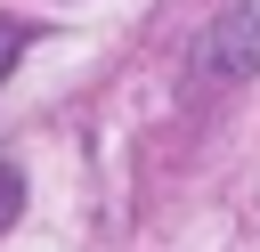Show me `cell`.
<instances>
[{
    "mask_svg": "<svg viewBox=\"0 0 260 252\" xmlns=\"http://www.w3.org/2000/svg\"><path fill=\"white\" fill-rule=\"evenodd\" d=\"M252 73H260V0H228L195 41V81L228 89V81H252Z\"/></svg>",
    "mask_w": 260,
    "mask_h": 252,
    "instance_id": "6da1fadb",
    "label": "cell"
},
{
    "mask_svg": "<svg viewBox=\"0 0 260 252\" xmlns=\"http://www.w3.org/2000/svg\"><path fill=\"white\" fill-rule=\"evenodd\" d=\"M32 49V24H16V16H0V81H8V65Z\"/></svg>",
    "mask_w": 260,
    "mask_h": 252,
    "instance_id": "7a4b0ae2",
    "label": "cell"
},
{
    "mask_svg": "<svg viewBox=\"0 0 260 252\" xmlns=\"http://www.w3.org/2000/svg\"><path fill=\"white\" fill-rule=\"evenodd\" d=\"M16 211H24V179L0 163V236H8V219H16Z\"/></svg>",
    "mask_w": 260,
    "mask_h": 252,
    "instance_id": "3957f363",
    "label": "cell"
}]
</instances>
